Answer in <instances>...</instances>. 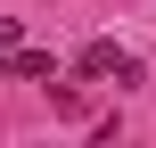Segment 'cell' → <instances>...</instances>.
<instances>
[{"mask_svg":"<svg viewBox=\"0 0 156 148\" xmlns=\"http://www.w3.org/2000/svg\"><path fill=\"white\" fill-rule=\"evenodd\" d=\"M74 74H82V82H107V91H123V82H140V58H132V49H115V41H90V49L74 58Z\"/></svg>","mask_w":156,"mask_h":148,"instance_id":"6da1fadb","label":"cell"},{"mask_svg":"<svg viewBox=\"0 0 156 148\" xmlns=\"http://www.w3.org/2000/svg\"><path fill=\"white\" fill-rule=\"evenodd\" d=\"M0 74H16V82H49V74H58V58H49V49H25V41H16V49L0 58Z\"/></svg>","mask_w":156,"mask_h":148,"instance_id":"7a4b0ae2","label":"cell"},{"mask_svg":"<svg viewBox=\"0 0 156 148\" xmlns=\"http://www.w3.org/2000/svg\"><path fill=\"white\" fill-rule=\"evenodd\" d=\"M16 41H25V33H16V16H0V58H8Z\"/></svg>","mask_w":156,"mask_h":148,"instance_id":"3957f363","label":"cell"}]
</instances>
